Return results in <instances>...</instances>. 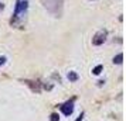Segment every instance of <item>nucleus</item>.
Wrapping results in <instances>:
<instances>
[{
    "label": "nucleus",
    "instance_id": "20e7f679",
    "mask_svg": "<svg viewBox=\"0 0 126 121\" xmlns=\"http://www.w3.org/2000/svg\"><path fill=\"white\" fill-rule=\"evenodd\" d=\"M61 111L64 113V115H71L72 114V111H74V99H71L68 101H65V103L61 106Z\"/></svg>",
    "mask_w": 126,
    "mask_h": 121
},
{
    "label": "nucleus",
    "instance_id": "0eeeda50",
    "mask_svg": "<svg viewBox=\"0 0 126 121\" xmlns=\"http://www.w3.org/2000/svg\"><path fill=\"white\" fill-rule=\"evenodd\" d=\"M102 69H103L102 65H98V66H95V68L92 69V73H94V75H99V73L102 72Z\"/></svg>",
    "mask_w": 126,
    "mask_h": 121
},
{
    "label": "nucleus",
    "instance_id": "f257e3e1",
    "mask_svg": "<svg viewBox=\"0 0 126 121\" xmlns=\"http://www.w3.org/2000/svg\"><path fill=\"white\" fill-rule=\"evenodd\" d=\"M16 9L13 13V17L10 20V24L13 27H20L26 20L27 10H29V1L27 0H16Z\"/></svg>",
    "mask_w": 126,
    "mask_h": 121
},
{
    "label": "nucleus",
    "instance_id": "7ed1b4c3",
    "mask_svg": "<svg viewBox=\"0 0 126 121\" xmlns=\"http://www.w3.org/2000/svg\"><path fill=\"white\" fill-rule=\"evenodd\" d=\"M106 37H108V31L106 30H99L96 34L92 37V44L96 45V46L102 45L103 42L106 41Z\"/></svg>",
    "mask_w": 126,
    "mask_h": 121
},
{
    "label": "nucleus",
    "instance_id": "f03ea898",
    "mask_svg": "<svg viewBox=\"0 0 126 121\" xmlns=\"http://www.w3.org/2000/svg\"><path fill=\"white\" fill-rule=\"evenodd\" d=\"M41 4L52 17H61L64 9L63 0H41Z\"/></svg>",
    "mask_w": 126,
    "mask_h": 121
},
{
    "label": "nucleus",
    "instance_id": "9b49d317",
    "mask_svg": "<svg viewBox=\"0 0 126 121\" xmlns=\"http://www.w3.org/2000/svg\"><path fill=\"white\" fill-rule=\"evenodd\" d=\"M3 9H4V4H3V3H0V11H1Z\"/></svg>",
    "mask_w": 126,
    "mask_h": 121
},
{
    "label": "nucleus",
    "instance_id": "9d476101",
    "mask_svg": "<svg viewBox=\"0 0 126 121\" xmlns=\"http://www.w3.org/2000/svg\"><path fill=\"white\" fill-rule=\"evenodd\" d=\"M82 120H84V113H82V114H81V115H79V117H78V118H77L75 121H82Z\"/></svg>",
    "mask_w": 126,
    "mask_h": 121
},
{
    "label": "nucleus",
    "instance_id": "39448f33",
    "mask_svg": "<svg viewBox=\"0 0 126 121\" xmlns=\"http://www.w3.org/2000/svg\"><path fill=\"white\" fill-rule=\"evenodd\" d=\"M68 80L69 82H77V80H78V73L74 72V70L68 72Z\"/></svg>",
    "mask_w": 126,
    "mask_h": 121
},
{
    "label": "nucleus",
    "instance_id": "6e6552de",
    "mask_svg": "<svg viewBox=\"0 0 126 121\" xmlns=\"http://www.w3.org/2000/svg\"><path fill=\"white\" fill-rule=\"evenodd\" d=\"M50 120H51V121H58V120H60V115H58L57 113H52V114H51V118H50Z\"/></svg>",
    "mask_w": 126,
    "mask_h": 121
},
{
    "label": "nucleus",
    "instance_id": "423d86ee",
    "mask_svg": "<svg viewBox=\"0 0 126 121\" xmlns=\"http://www.w3.org/2000/svg\"><path fill=\"white\" fill-rule=\"evenodd\" d=\"M122 61H123V54H118V55L113 58V64H116V65H120Z\"/></svg>",
    "mask_w": 126,
    "mask_h": 121
},
{
    "label": "nucleus",
    "instance_id": "1a4fd4ad",
    "mask_svg": "<svg viewBox=\"0 0 126 121\" xmlns=\"http://www.w3.org/2000/svg\"><path fill=\"white\" fill-rule=\"evenodd\" d=\"M6 61H7L6 56H0V66H3V65L6 64Z\"/></svg>",
    "mask_w": 126,
    "mask_h": 121
}]
</instances>
